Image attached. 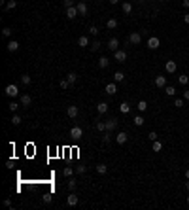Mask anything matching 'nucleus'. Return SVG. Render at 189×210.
Segmentation results:
<instances>
[{"label":"nucleus","mask_w":189,"mask_h":210,"mask_svg":"<svg viewBox=\"0 0 189 210\" xmlns=\"http://www.w3.org/2000/svg\"><path fill=\"white\" fill-rule=\"evenodd\" d=\"M4 93H6V97H9V99H13V97L19 95V87L15 83H8L6 87H4Z\"/></svg>","instance_id":"nucleus-1"},{"label":"nucleus","mask_w":189,"mask_h":210,"mask_svg":"<svg viewBox=\"0 0 189 210\" xmlns=\"http://www.w3.org/2000/svg\"><path fill=\"white\" fill-rule=\"evenodd\" d=\"M70 136L74 138V140H80V138H83V129L78 125H74L72 129H70Z\"/></svg>","instance_id":"nucleus-2"},{"label":"nucleus","mask_w":189,"mask_h":210,"mask_svg":"<svg viewBox=\"0 0 189 210\" xmlns=\"http://www.w3.org/2000/svg\"><path fill=\"white\" fill-rule=\"evenodd\" d=\"M127 140H129V135H127L125 131H119L115 135V142H117V146H123V144H127Z\"/></svg>","instance_id":"nucleus-3"},{"label":"nucleus","mask_w":189,"mask_h":210,"mask_svg":"<svg viewBox=\"0 0 189 210\" xmlns=\"http://www.w3.org/2000/svg\"><path fill=\"white\" fill-rule=\"evenodd\" d=\"M114 61H117V63H125V61H127V51L125 49L114 51Z\"/></svg>","instance_id":"nucleus-4"},{"label":"nucleus","mask_w":189,"mask_h":210,"mask_svg":"<svg viewBox=\"0 0 189 210\" xmlns=\"http://www.w3.org/2000/svg\"><path fill=\"white\" fill-rule=\"evenodd\" d=\"M140 42H142V32H132L131 36H129V44H132V45H140Z\"/></svg>","instance_id":"nucleus-5"},{"label":"nucleus","mask_w":189,"mask_h":210,"mask_svg":"<svg viewBox=\"0 0 189 210\" xmlns=\"http://www.w3.org/2000/svg\"><path fill=\"white\" fill-rule=\"evenodd\" d=\"M159 45H161V40L157 36H150V38H147V48H150V49H157Z\"/></svg>","instance_id":"nucleus-6"},{"label":"nucleus","mask_w":189,"mask_h":210,"mask_svg":"<svg viewBox=\"0 0 189 210\" xmlns=\"http://www.w3.org/2000/svg\"><path fill=\"white\" fill-rule=\"evenodd\" d=\"M165 70L168 74H174L176 70H178V63L176 61H166V64H165Z\"/></svg>","instance_id":"nucleus-7"},{"label":"nucleus","mask_w":189,"mask_h":210,"mask_svg":"<svg viewBox=\"0 0 189 210\" xmlns=\"http://www.w3.org/2000/svg\"><path fill=\"white\" fill-rule=\"evenodd\" d=\"M66 114H68L70 119H76V117L80 116V108L78 106H68V108H66Z\"/></svg>","instance_id":"nucleus-8"},{"label":"nucleus","mask_w":189,"mask_h":210,"mask_svg":"<svg viewBox=\"0 0 189 210\" xmlns=\"http://www.w3.org/2000/svg\"><path fill=\"white\" fill-rule=\"evenodd\" d=\"M80 203V199H78V195H76L74 191H70V195L66 197V204H68V206H76V204Z\"/></svg>","instance_id":"nucleus-9"},{"label":"nucleus","mask_w":189,"mask_h":210,"mask_svg":"<svg viewBox=\"0 0 189 210\" xmlns=\"http://www.w3.org/2000/svg\"><path fill=\"white\" fill-rule=\"evenodd\" d=\"M104 93H106V95H110V97L117 93V83H115V81H112V83H108V85L104 87Z\"/></svg>","instance_id":"nucleus-10"},{"label":"nucleus","mask_w":189,"mask_h":210,"mask_svg":"<svg viewBox=\"0 0 189 210\" xmlns=\"http://www.w3.org/2000/svg\"><path fill=\"white\" fill-rule=\"evenodd\" d=\"M6 49L9 51V53H15V51L19 49V42L17 40H9V42L6 44Z\"/></svg>","instance_id":"nucleus-11"},{"label":"nucleus","mask_w":189,"mask_h":210,"mask_svg":"<svg viewBox=\"0 0 189 210\" xmlns=\"http://www.w3.org/2000/svg\"><path fill=\"white\" fill-rule=\"evenodd\" d=\"M106 48H108L110 51H117V49H119V40H117V38H110Z\"/></svg>","instance_id":"nucleus-12"},{"label":"nucleus","mask_w":189,"mask_h":210,"mask_svg":"<svg viewBox=\"0 0 189 210\" xmlns=\"http://www.w3.org/2000/svg\"><path fill=\"white\" fill-rule=\"evenodd\" d=\"M117 123H119V121H117L115 117H110V119H106V129H108V131H115Z\"/></svg>","instance_id":"nucleus-13"},{"label":"nucleus","mask_w":189,"mask_h":210,"mask_svg":"<svg viewBox=\"0 0 189 210\" xmlns=\"http://www.w3.org/2000/svg\"><path fill=\"white\" fill-rule=\"evenodd\" d=\"M78 15H80V12H78V8H76V6L66 8V17H68V19H76Z\"/></svg>","instance_id":"nucleus-14"},{"label":"nucleus","mask_w":189,"mask_h":210,"mask_svg":"<svg viewBox=\"0 0 189 210\" xmlns=\"http://www.w3.org/2000/svg\"><path fill=\"white\" fill-rule=\"evenodd\" d=\"M78 45H80V48H87V45H91L89 36H85V34H83V36H80L78 38Z\"/></svg>","instance_id":"nucleus-15"},{"label":"nucleus","mask_w":189,"mask_h":210,"mask_svg":"<svg viewBox=\"0 0 189 210\" xmlns=\"http://www.w3.org/2000/svg\"><path fill=\"white\" fill-rule=\"evenodd\" d=\"M30 104H32V99H30V95H21V106H23V108H28Z\"/></svg>","instance_id":"nucleus-16"},{"label":"nucleus","mask_w":189,"mask_h":210,"mask_svg":"<svg viewBox=\"0 0 189 210\" xmlns=\"http://www.w3.org/2000/svg\"><path fill=\"white\" fill-rule=\"evenodd\" d=\"M155 85L157 87H166V76H155Z\"/></svg>","instance_id":"nucleus-17"},{"label":"nucleus","mask_w":189,"mask_h":210,"mask_svg":"<svg viewBox=\"0 0 189 210\" xmlns=\"http://www.w3.org/2000/svg\"><path fill=\"white\" fill-rule=\"evenodd\" d=\"M76 8H78L80 15H87V4H85V2H78V4H76Z\"/></svg>","instance_id":"nucleus-18"},{"label":"nucleus","mask_w":189,"mask_h":210,"mask_svg":"<svg viewBox=\"0 0 189 210\" xmlns=\"http://www.w3.org/2000/svg\"><path fill=\"white\" fill-rule=\"evenodd\" d=\"M108 64H110V59L102 55V57L99 59V68H102V70H104V68H108Z\"/></svg>","instance_id":"nucleus-19"},{"label":"nucleus","mask_w":189,"mask_h":210,"mask_svg":"<svg viewBox=\"0 0 189 210\" xmlns=\"http://www.w3.org/2000/svg\"><path fill=\"white\" fill-rule=\"evenodd\" d=\"M96 112H99L100 116L106 114V112H108V104H106V102H99V104H96Z\"/></svg>","instance_id":"nucleus-20"},{"label":"nucleus","mask_w":189,"mask_h":210,"mask_svg":"<svg viewBox=\"0 0 189 210\" xmlns=\"http://www.w3.org/2000/svg\"><path fill=\"white\" fill-rule=\"evenodd\" d=\"M95 168H96V172H99V174H100V176H104V174H106V172H108V167H106V165H104V163H99V165H96Z\"/></svg>","instance_id":"nucleus-21"},{"label":"nucleus","mask_w":189,"mask_h":210,"mask_svg":"<svg viewBox=\"0 0 189 210\" xmlns=\"http://www.w3.org/2000/svg\"><path fill=\"white\" fill-rule=\"evenodd\" d=\"M119 112H121V114H129V112H131V104H129V102H121V104H119Z\"/></svg>","instance_id":"nucleus-22"},{"label":"nucleus","mask_w":189,"mask_h":210,"mask_svg":"<svg viewBox=\"0 0 189 210\" xmlns=\"http://www.w3.org/2000/svg\"><path fill=\"white\" fill-rule=\"evenodd\" d=\"M132 121H134V125H136V127H142V125L146 123V119H144V116H142V114H138Z\"/></svg>","instance_id":"nucleus-23"},{"label":"nucleus","mask_w":189,"mask_h":210,"mask_svg":"<svg viewBox=\"0 0 189 210\" xmlns=\"http://www.w3.org/2000/svg\"><path fill=\"white\" fill-rule=\"evenodd\" d=\"M136 108H138V112H140V114H144V112L147 110V102H146V100H138Z\"/></svg>","instance_id":"nucleus-24"},{"label":"nucleus","mask_w":189,"mask_h":210,"mask_svg":"<svg viewBox=\"0 0 189 210\" xmlns=\"http://www.w3.org/2000/svg\"><path fill=\"white\" fill-rule=\"evenodd\" d=\"M63 176L72 178V176H74V168H72V167H64V168H63Z\"/></svg>","instance_id":"nucleus-25"},{"label":"nucleus","mask_w":189,"mask_h":210,"mask_svg":"<svg viewBox=\"0 0 189 210\" xmlns=\"http://www.w3.org/2000/svg\"><path fill=\"white\" fill-rule=\"evenodd\" d=\"M123 80H125V74L117 70V72L114 74V81H115V83H121V81H123Z\"/></svg>","instance_id":"nucleus-26"},{"label":"nucleus","mask_w":189,"mask_h":210,"mask_svg":"<svg viewBox=\"0 0 189 210\" xmlns=\"http://www.w3.org/2000/svg\"><path fill=\"white\" fill-rule=\"evenodd\" d=\"M95 127H96V131H100V132H106V131H108V129H106V121H100V119L96 121Z\"/></svg>","instance_id":"nucleus-27"},{"label":"nucleus","mask_w":189,"mask_h":210,"mask_svg":"<svg viewBox=\"0 0 189 210\" xmlns=\"http://www.w3.org/2000/svg\"><path fill=\"white\" fill-rule=\"evenodd\" d=\"M17 8V0H8V4H6V12H12V10Z\"/></svg>","instance_id":"nucleus-28"},{"label":"nucleus","mask_w":189,"mask_h":210,"mask_svg":"<svg viewBox=\"0 0 189 210\" xmlns=\"http://www.w3.org/2000/svg\"><path fill=\"white\" fill-rule=\"evenodd\" d=\"M21 121H23V117L19 116V114H13L12 116V125H21Z\"/></svg>","instance_id":"nucleus-29"},{"label":"nucleus","mask_w":189,"mask_h":210,"mask_svg":"<svg viewBox=\"0 0 189 210\" xmlns=\"http://www.w3.org/2000/svg\"><path fill=\"white\" fill-rule=\"evenodd\" d=\"M121 10H123L125 13H131L132 12V4L131 2H123V4H121Z\"/></svg>","instance_id":"nucleus-30"},{"label":"nucleus","mask_w":189,"mask_h":210,"mask_svg":"<svg viewBox=\"0 0 189 210\" xmlns=\"http://www.w3.org/2000/svg\"><path fill=\"white\" fill-rule=\"evenodd\" d=\"M106 29H110V30L117 29V19H108V23H106Z\"/></svg>","instance_id":"nucleus-31"},{"label":"nucleus","mask_w":189,"mask_h":210,"mask_svg":"<svg viewBox=\"0 0 189 210\" xmlns=\"http://www.w3.org/2000/svg\"><path fill=\"white\" fill-rule=\"evenodd\" d=\"M165 93H166L168 97H174V95H176V87H172V85H166V87H165Z\"/></svg>","instance_id":"nucleus-32"},{"label":"nucleus","mask_w":189,"mask_h":210,"mask_svg":"<svg viewBox=\"0 0 189 210\" xmlns=\"http://www.w3.org/2000/svg\"><path fill=\"white\" fill-rule=\"evenodd\" d=\"M66 80H68V83H70V85H74V83H76V80H78V74L70 72L68 76H66Z\"/></svg>","instance_id":"nucleus-33"},{"label":"nucleus","mask_w":189,"mask_h":210,"mask_svg":"<svg viewBox=\"0 0 189 210\" xmlns=\"http://www.w3.org/2000/svg\"><path fill=\"white\" fill-rule=\"evenodd\" d=\"M151 150L153 151H161L163 150V142L161 140H155V142H153V146H151Z\"/></svg>","instance_id":"nucleus-34"},{"label":"nucleus","mask_w":189,"mask_h":210,"mask_svg":"<svg viewBox=\"0 0 189 210\" xmlns=\"http://www.w3.org/2000/svg\"><path fill=\"white\" fill-rule=\"evenodd\" d=\"M178 81H180V85H187L189 83V76H185V74L178 76Z\"/></svg>","instance_id":"nucleus-35"},{"label":"nucleus","mask_w":189,"mask_h":210,"mask_svg":"<svg viewBox=\"0 0 189 210\" xmlns=\"http://www.w3.org/2000/svg\"><path fill=\"white\" fill-rule=\"evenodd\" d=\"M30 81H32V78H30L28 74H23V76H21V83H23V85H30Z\"/></svg>","instance_id":"nucleus-36"},{"label":"nucleus","mask_w":189,"mask_h":210,"mask_svg":"<svg viewBox=\"0 0 189 210\" xmlns=\"http://www.w3.org/2000/svg\"><path fill=\"white\" fill-rule=\"evenodd\" d=\"M100 45H102V44L99 42V40H93V42H91V45H89V48L93 49V51H99V49H100Z\"/></svg>","instance_id":"nucleus-37"},{"label":"nucleus","mask_w":189,"mask_h":210,"mask_svg":"<svg viewBox=\"0 0 189 210\" xmlns=\"http://www.w3.org/2000/svg\"><path fill=\"white\" fill-rule=\"evenodd\" d=\"M183 102H185V99H183V97H182V99H180V97H176V99H174V106H178V108H183Z\"/></svg>","instance_id":"nucleus-38"},{"label":"nucleus","mask_w":189,"mask_h":210,"mask_svg":"<svg viewBox=\"0 0 189 210\" xmlns=\"http://www.w3.org/2000/svg\"><path fill=\"white\" fill-rule=\"evenodd\" d=\"M12 32H13V30L9 29V27H4V29H2V36H4V38H9V36H12Z\"/></svg>","instance_id":"nucleus-39"},{"label":"nucleus","mask_w":189,"mask_h":210,"mask_svg":"<svg viewBox=\"0 0 189 210\" xmlns=\"http://www.w3.org/2000/svg\"><path fill=\"white\" fill-rule=\"evenodd\" d=\"M110 140H112V131H106L104 136H102V142H104V144H108Z\"/></svg>","instance_id":"nucleus-40"},{"label":"nucleus","mask_w":189,"mask_h":210,"mask_svg":"<svg viewBox=\"0 0 189 210\" xmlns=\"http://www.w3.org/2000/svg\"><path fill=\"white\" fill-rule=\"evenodd\" d=\"M66 186H68L70 191H74V189H76V180H74V178H68V184H66Z\"/></svg>","instance_id":"nucleus-41"},{"label":"nucleus","mask_w":189,"mask_h":210,"mask_svg":"<svg viewBox=\"0 0 189 210\" xmlns=\"http://www.w3.org/2000/svg\"><path fill=\"white\" fill-rule=\"evenodd\" d=\"M99 32H100L99 27H95V25H93V27H89V34H91V36H96Z\"/></svg>","instance_id":"nucleus-42"},{"label":"nucleus","mask_w":189,"mask_h":210,"mask_svg":"<svg viewBox=\"0 0 189 210\" xmlns=\"http://www.w3.org/2000/svg\"><path fill=\"white\" fill-rule=\"evenodd\" d=\"M147 138H150V140H151V142H155V140H157V138H159V135H157V132H155V131H151V132H150V135H147Z\"/></svg>","instance_id":"nucleus-43"},{"label":"nucleus","mask_w":189,"mask_h":210,"mask_svg":"<svg viewBox=\"0 0 189 210\" xmlns=\"http://www.w3.org/2000/svg\"><path fill=\"white\" fill-rule=\"evenodd\" d=\"M19 106H21L19 102H9V110H12V112H17V108H19Z\"/></svg>","instance_id":"nucleus-44"},{"label":"nucleus","mask_w":189,"mask_h":210,"mask_svg":"<svg viewBox=\"0 0 189 210\" xmlns=\"http://www.w3.org/2000/svg\"><path fill=\"white\" fill-rule=\"evenodd\" d=\"M59 85H61V89H68V85H70V83H68V80H61V83H59Z\"/></svg>","instance_id":"nucleus-45"},{"label":"nucleus","mask_w":189,"mask_h":210,"mask_svg":"<svg viewBox=\"0 0 189 210\" xmlns=\"http://www.w3.org/2000/svg\"><path fill=\"white\" fill-rule=\"evenodd\" d=\"M51 199H53V197H51V193H45V195H44V203H45V204H49V203H51Z\"/></svg>","instance_id":"nucleus-46"},{"label":"nucleus","mask_w":189,"mask_h":210,"mask_svg":"<svg viewBox=\"0 0 189 210\" xmlns=\"http://www.w3.org/2000/svg\"><path fill=\"white\" fill-rule=\"evenodd\" d=\"M63 4H64V8H72L74 6V0H63Z\"/></svg>","instance_id":"nucleus-47"},{"label":"nucleus","mask_w":189,"mask_h":210,"mask_svg":"<svg viewBox=\"0 0 189 210\" xmlns=\"http://www.w3.org/2000/svg\"><path fill=\"white\" fill-rule=\"evenodd\" d=\"M76 172H80V174H83V172H85V167H83V165H80V167H76Z\"/></svg>","instance_id":"nucleus-48"},{"label":"nucleus","mask_w":189,"mask_h":210,"mask_svg":"<svg viewBox=\"0 0 189 210\" xmlns=\"http://www.w3.org/2000/svg\"><path fill=\"white\" fill-rule=\"evenodd\" d=\"M4 206H8V208H12V201H9V199H4Z\"/></svg>","instance_id":"nucleus-49"},{"label":"nucleus","mask_w":189,"mask_h":210,"mask_svg":"<svg viewBox=\"0 0 189 210\" xmlns=\"http://www.w3.org/2000/svg\"><path fill=\"white\" fill-rule=\"evenodd\" d=\"M183 23H187V25H189V13L183 15Z\"/></svg>","instance_id":"nucleus-50"},{"label":"nucleus","mask_w":189,"mask_h":210,"mask_svg":"<svg viewBox=\"0 0 189 210\" xmlns=\"http://www.w3.org/2000/svg\"><path fill=\"white\" fill-rule=\"evenodd\" d=\"M183 99L189 100V89H187V91H183Z\"/></svg>","instance_id":"nucleus-51"},{"label":"nucleus","mask_w":189,"mask_h":210,"mask_svg":"<svg viewBox=\"0 0 189 210\" xmlns=\"http://www.w3.org/2000/svg\"><path fill=\"white\" fill-rule=\"evenodd\" d=\"M182 6H183V8H189V0H183V2H182Z\"/></svg>","instance_id":"nucleus-52"},{"label":"nucleus","mask_w":189,"mask_h":210,"mask_svg":"<svg viewBox=\"0 0 189 210\" xmlns=\"http://www.w3.org/2000/svg\"><path fill=\"white\" fill-rule=\"evenodd\" d=\"M108 2L112 4V6H115V4H117V2H119V0H108Z\"/></svg>","instance_id":"nucleus-53"},{"label":"nucleus","mask_w":189,"mask_h":210,"mask_svg":"<svg viewBox=\"0 0 189 210\" xmlns=\"http://www.w3.org/2000/svg\"><path fill=\"white\" fill-rule=\"evenodd\" d=\"M185 178H187V180H189V168H187V170H185Z\"/></svg>","instance_id":"nucleus-54"},{"label":"nucleus","mask_w":189,"mask_h":210,"mask_svg":"<svg viewBox=\"0 0 189 210\" xmlns=\"http://www.w3.org/2000/svg\"><path fill=\"white\" fill-rule=\"evenodd\" d=\"M185 187H187V189H189V180H187V182H185Z\"/></svg>","instance_id":"nucleus-55"},{"label":"nucleus","mask_w":189,"mask_h":210,"mask_svg":"<svg viewBox=\"0 0 189 210\" xmlns=\"http://www.w3.org/2000/svg\"><path fill=\"white\" fill-rule=\"evenodd\" d=\"M187 204H189V195H187Z\"/></svg>","instance_id":"nucleus-56"},{"label":"nucleus","mask_w":189,"mask_h":210,"mask_svg":"<svg viewBox=\"0 0 189 210\" xmlns=\"http://www.w3.org/2000/svg\"><path fill=\"white\" fill-rule=\"evenodd\" d=\"M96 2H102V0H96Z\"/></svg>","instance_id":"nucleus-57"}]
</instances>
